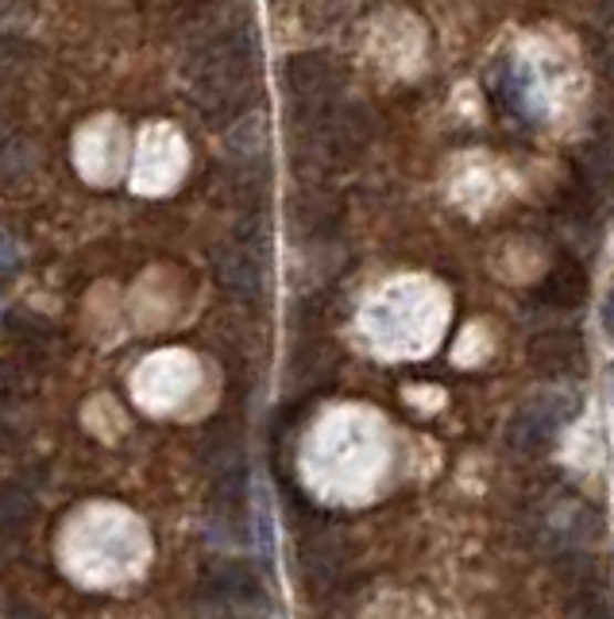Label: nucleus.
Returning <instances> with one entry per match:
<instances>
[{
    "mask_svg": "<svg viewBox=\"0 0 614 619\" xmlns=\"http://www.w3.org/2000/svg\"><path fill=\"white\" fill-rule=\"evenodd\" d=\"M259 82V47L251 31H228L209 43L190 70V101L212 124H228L248 109Z\"/></svg>",
    "mask_w": 614,
    "mask_h": 619,
    "instance_id": "1",
    "label": "nucleus"
},
{
    "mask_svg": "<svg viewBox=\"0 0 614 619\" xmlns=\"http://www.w3.org/2000/svg\"><path fill=\"white\" fill-rule=\"evenodd\" d=\"M344 78H348L344 74V62L329 51H302L294 59H287V66H282V82H287V90L305 109L333 101L344 90Z\"/></svg>",
    "mask_w": 614,
    "mask_h": 619,
    "instance_id": "2",
    "label": "nucleus"
},
{
    "mask_svg": "<svg viewBox=\"0 0 614 619\" xmlns=\"http://www.w3.org/2000/svg\"><path fill=\"white\" fill-rule=\"evenodd\" d=\"M31 496L23 488H0V530H20L31 523Z\"/></svg>",
    "mask_w": 614,
    "mask_h": 619,
    "instance_id": "3",
    "label": "nucleus"
},
{
    "mask_svg": "<svg viewBox=\"0 0 614 619\" xmlns=\"http://www.w3.org/2000/svg\"><path fill=\"white\" fill-rule=\"evenodd\" d=\"M603 333H607L611 337V341H614V287H611V295H607V299H603Z\"/></svg>",
    "mask_w": 614,
    "mask_h": 619,
    "instance_id": "4",
    "label": "nucleus"
},
{
    "mask_svg": "<svg viewBox=\"0 0 614 619\" xmlns=\"http://www.w3.org/2000/svg\"><path fill=\"white\" fill-rule=\"evenodd\" d=\"M607 74L614 78V39H611V47H607Z\"/></svg>",
    "mask_w": 614,
    "mask_h": 619,
    "instance_id": "5",
    "label": "nucleus"
}]
</instances>
